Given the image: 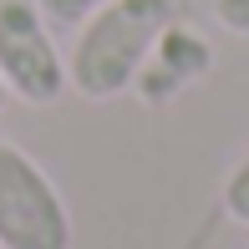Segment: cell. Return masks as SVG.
I'll use <instances>...</instances> for the list:
<instances>
[{"instance_id":"cell-1","label":"cell","mask_w":249,"mask_h":249,"mask_svg":"<svg viewBox=\"0 0 249 249\" xmlns=\"http://www.w3.org/2000/svg\"><path fill=\"white\" fill-rule=\"evenodd\" d=\"M178 20V0H107L76 26L66 56V87L87 102H112L132 92L148 51Z\"/></svg>"},{"instance_id":"cell-2","label":"cell","mask_w":249,"mask_h":249,"mask_svg":"<svg viewBox=\"0 0 249 249\" xmlns=\"http://www.w3.org/2000/svg\"><path fill=\"white\" fill-rule=\"evenodd\" d=\"M0 249H71L66 198L16 142H0Z\"/></svg>"},{"instance_id":"cell-3","label":"cell","mask_w":249,"mask_h":249,"mask_svg":"<svg viewBox=\"0 0 249 249\" xmlns=\"http://www.w3.org/2000/svg\"><path fill=\"white\" fill-rule=\"evenodd\" d=\"M0 82L26 107H51L66 92V56L36 0H0Z\"/></svg>"},{"instance_id":"cell-4","label":"cell","mask_w":249,"mask_h":249,"mask_svg":"<svg viewBox=\"0 0 249 249\" xmlns=\"http://www.w3.org/2000/svg\"><path fill=\"white\" fill-rule=\"evenodd\" d=\"M209 66H213V46L198 36L194 26H168L163 36H158V46L148 51V61H142V71H138V97L142 102H153V107H163L168 97H178L183 87H194L198 76H209Z\"/></svg>"},{"instance_id":"cell-5","label":"cell","mask_w":249,"mask_h":249,"mask_svg":"<svg viewBox=\"0 0 249 249\" xmlns=\"http://www.w3.org/2000/svg\"><path fill=\"white\" fill-rule=\"evenodd\" d=\"M41 5V16L51 20V26H61V31H76L87 16H92L97 5H107V0H36Z\"/></svg>"},{"instance_id":"cell-6","label":"cell","mask_w":249,"mask_h":249,"mask_svg":"<svg viewBox=\"0 0 249 249\" xmlns=\"http://www.w3.org/2000/svg\"><path fill=\"white\" fill-rule=\"evenodd\" d=\"M224 213L239 219V224H249V158L229 173V183H224Z\"/></svg>"},{"instance_id":"cell-7","label":"cell","mask_w":249,"mask_h":249,"mask_svg":"<svg viewBox=\"0 0 249 249\" xmlns=\"http://www.w3.org/2000/svg\"><path fill=\"white\" fill-rule=\"evenodd\" d=\"M213 16H219L224 31L234 36H249V0H213Z\"/></svg>"},{"instance_id":"cell-8","label":"cell","mask_w":249,"mask_h":249,"mask_svg":"<svg viewBox=\"0 0 249 249\" xmlns=\"http://www.w3.org/2000/svg\"><path fill=\"white\" fill-rule=\"evenodd\" d=\"M5 97H10V92H5V82H0V107H5Z\"/></svg>"}]
</instances>
